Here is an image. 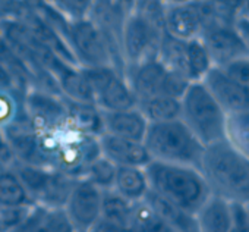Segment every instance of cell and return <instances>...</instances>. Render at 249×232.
I'll return each instance as SVG.
<instances>
[{
    "instance_id": "26",
    "label": "cell",
    "mask_w": 249,
    "mask_h": 232,
    "mask_svg": "<svg viewBox=\"0 0 249 232\" xmlns=\"http://www.w3.org/2000/svg\"><path fill=\"white\" fill-rule=\"evenodd\" d=\"M185 59L189 81H201L214 66L213 59L201 37L185 41Z\"/></svg>"
},
{
    "instance_id": "18",
    "label": "cell",
    "mask_w": 249,
    "mask_h": 232,
    "mask_svg": "<svg viewBox=\"0 0 249 232\" xmlns=\"http://www.w3.org/2000/svg\"><path fill=\"white\" fill-rule=\"evenodd\" d=\"M198 232H230L233 226L231 201L211 194L195 213Z\"/></svg>"
},
{
    "instance_id": "11",
    "label": "cell",
    "mask_w": 249,
    "mask_h": 232,
    "mask_svg": "<svg viewBox=\"0 0 249 232\" xmlns=\"http://www.w3.org/2000/svg\"><path fill=\"white\" fill-rule=\"evenodd\" d=\"M63 209L76 232H87L100 219L101 190L88 179L78 178Z\"/></svg>"
},
{
    "instance_id": "20",
    "label": "cell",
    "mask_w": 249,
    "mask_h": 232,
    "mask_svg": "<svg viewBox=\"0 0 249 232\" xmlns=\"http://www.w3.org/2000/svg\"><path fill=\"white\" fill-rule=\"evenodd\" d=\"M113 190L131 203L144 200L150 191L145 169L140 166H117Z\"/></svg>"
},
{
    "instance_id": "17",
    "label": "cell",
    "mask_w": 249,
    "mask_h": 232,
    "mask_svg": "<svg viewBox=\"0 0 249 232\" xmlns=\"http://www.w3.org/2000/svg\"><path fill=\"white\" fill-rule=\"evenodd\" d=\"M18 232H76L65 209L34 204Z\"/></svg>"
},
{
    "instance_id": "3",
    "label": "cell",
    "mask_w": 249,
    "mask_h": 232,
    "mask_svg": "<svg viewBox=\"0 0 249 232\" xmlns=\"http://www.w3.org/2000/svg\"><path fill=\"white\" fill-rule=\"evenodd\" d=\"M142 143L153 160L188 165L198 169L205 149L180 119L148 124Z\"/></svg>"
},
{
    "instance_id": "13",
    "label": "cell",
    "mask_w": 249,
    "mask_h": 232,
    "mask_svg": "<svg viewBox=\"0 0 249 232\" xmlns=\"http://www.w3.org/2000/svg\"><path fill=\"white\" fill-rule=\"evenodd\" d=\"M201 39L213 59L214 66H223L239 56L248 55L231 24L207 21L204 24Z\"/></svg>"
},
{
    "instance_id": "32",
    "label": "cell",
    "mask_w": 249,
    "mask_h": 232,
    "mask_svg": "<svg viewBox=\"0 0 249 232\" xmlns=\"http://www.w3.org/2000/svg\"><path fill=\"white\" fill-rule=\"evenodd\" d=\"M15 155L3 134V130L0 127V169L2 168H11L15 162Z\"/></svg>"
},
{
    "instance_id": "36",
    "label": "cell",
    "mask_w": 249,
    "mask_h": 232,
    "mask_svg": "<svg viewBox=\"0 0 249 232\" xmlns=\"http://www.w3.org/2000/svg\"><path fill=\"white\" fill-rule=\"evenodd\" d=\"M188 2H192V3H205L208 0H188Z\"/></svg>"
},
{
    "instance_id": "2",
    "label": "cell",
    "mask_w": 249,
    "mask_h": 232,
    "mask_svg": "<svg viewBox=\"0 0 249 232\" xmlns=\"http://www.w3.org/2000/svg\"><path fill=\"white\" fill-rule=\"evenodd\" d=\"M144 169L153 193L189 213L195 214L211 195V190L198 168L151 160Z\"/></svg>"
},
{
    "instance_id": "31",
    "label": "cell",
    "mask_w": 249,
    "mask_h": 232,
    "mask_svg": "<svg viewBox=\"0 0 249 232\" xmlns=\"http://www.w3.org/2000/svg\"><path fill=\"white\" fill-rule=\"evenodd\" d=\"M231 25H233L234 31L237 33L246 53L249 55V18L243 12H240L239 15H236Z\"/></svg>"
},
{
    "instance_id": "8",
    "label": "cell",
    "mask_w": 249,
    "mask_h": 232,
    "mask_svg": "<svg viewBox=\"0 0 249 232\" xmlns=\"http://www.w3.org/2000/svg\"><path fill=\"white\" fill-rule=\"evenodd\" d=\"M163 31L153 25L138 11L126 17L122 31L123 55L129 65H137L145 59L157 56Z\"/></svg>"
},
{
    "instance_id": "35",
    "label": "cell",
    "mask_w": 249,
    "mask_h": 232,
    "mask_svg": "<svg viewBox=\"0 0 249 232\" xmlns=\"http://www.w3.org/2000/svg\"><path fill=\"white\" fill-rule=\"evenodd\" d=\"M242 12L249 18V0H245V5H243V9H242Z\"/></svg>"
},
{
    "instance_id": "19",
    "label": "cell",
    "mask_w": 249,
    "mask_h": 232,
    "mask_svg": "<svg viewBox=\"0 0 249 232\" xmlns=\"http://www.w3.org/2000/svg\"><path fill=\"white\" fill-rule=\"evenodd\" d=\"M62 100L66 109L68 124L72 128L92 137H100L104 133L103 112L94 103L75 101L63 96Z\"/></svg>"
},
{
    "instance_id": "9",
    "label": "cell",
    "mask_w": 249,
    "mask_h": 232,
    "mask_svg": "<svg viewBox=\"0 0 249 232\" xmlns=\"http://www.w3.org/2000/svg\"><path fill=\"white\" fill-rule=\"evenodd\" d=\"M69 46L73 50L79 66L110 65V53L104 34L89 19H73L69 25Z\"/></svg>"
},
{
    "instance_id": "16",
    "label": "cell",
    "mask_w": 249,
    "mask_h": 232,
    "mask_svg": "<svg viewBox=\"0 0 249 232\" xmlns=\"http://www.w3.org/2000/svg\"><path fill=\"white\" fill-rule=\"evenodd\" d=\"M104 133L129 138L135 141H144L148 121L140 112L138 107L124 109V110H101Z\"/></svg>"
},
{
    "instance_id": "38",
    "label": "cell",
    "mask_w": 249,
    "mask_h": 232,
    "mask_svg": "<svg viewBox=\"0 0 249 232\" xmlns=\"http://www.w3.org/2000/svg\"><path fill=\"white\" fill-rule=\"evenodd\" d=\"M12 232H18V231H17V229H15V231H12Z\"/></svg>"
},
{
    "instance_id": "21",
    "label": "cell",
    "mask_w": 249,
    "mask_h": 232,
    "mask_svg": "<svg viewBox=\"0 0 249 232\" xmlns=\"http://www.w3.org/2000/svg\"><path fill=\"white\" fill-rule=\"evenodd\" d=\"M144 201H147L176 232H198L196 216L194 213L167 201L151 190L147 193Z\"/></svg>"
},
{
    "instance_id": "12",
    "label": "cell",
    "mask_w": 249,
    "mask_h": 232,
    "mask_svg": "<svg viewBox=\"0 0 249 232\" xmlns=\"http://www.w3.org/2000/svg\"><path fill=\"white\" fill-rule=\"evenodd\" d=\"M201 81L227 115L249 110V87L229 77L220 66H213Z\"/></svg>"
},
{
    "instance_id": "10",
    "label": "cell",
    "mask_w": 249,
    "mask_h": 232,
    "mask_svg": "<svg viewBox=\"0 0 249 232\" xmlns=\"http://www.w3.org/2000/svg\"><path fill=\"white\" fill-rule=\"evenodd\" d=\"M22 107L36 131L57 130L68 122L62 96L40 88H28L22 98Z\"/></svg>"
},
{
    "instance_id": "29",
    "label": "cell",
    "mask_w": 249,
    "mask_h": 232,
    "mask_svg": "<svg viewBox=\"0 0 249 232\" xmlns=\"http://www.w3.org/2000/svg\"><path fill=\"white\" fill-rule=\"evenodd\" d=\"M220 68L237 82L249 87V55L239 56Z\"/></svg>"
},
{
    "instance_id": "4",
    "label": "cell",
    "mask_w": 249,
    "mask_h": 232,
    "mask_svg": "<svg viewBox=\"0 0 249 232\" xmlns=\"http://www.w3.org/2000/svg\"><path fill=\"white\" fill-rule=\"evenodd\" d=\"M180 121L204 146L224 140L227 113L202 81H191L182 94Z\"/></svg>"
},
{
    "instance_id": "14",
    "label": "cell",
    "mask_w": 249,
    "mask_h": 232,
    "mask_svg": "<svg viewBox=\"0 0 249 232\" xmlns=\"http://www.w3.org/2000/svg\"><path fill=\"white\" fill-rule=\"evenodd\" d=\"M202 28L204 15L199 3L179 0L164 8L163 31L170 37L188 41L201 37Z\"/></svg>"
},
{
    "instance_id": "33",
    "label": "cell",
    "mask_w": 249,
    "mask_h": 232,
    "mask_svg": "<svg viewBox=\"0 0 249 232\" xmlns=\"http://www.w3.org/2000/svg\"><path fill=\"white\" fill-rule=\"evenodd\" d=\"M87 232H129V231L126 228H122L119 225H114L100 217Z\"/></svg>"
},
{
    "instance_id": "6",
    "label": "cell",
    "mask_w": 249,
    "mask_h": 232,
    "mask_svg": "<svg viewBox=\"0 0 249 232\" xmlns=\"http://www.w3.org/2000/svg\"><path fill=\"white\" fill-rule=\"evenodd\" d=\"M126 81L138 101L159 94L180 98L191 82L183 75L170 71L157 56L132 65Z\"/></svg>"
},
{
    "instance_id": "22",
    "label": "cell",
    "mask_w": 249,
    "mask_h": 232,
    "mask_svg": "<svg viewBox=\"0 0 249 232\" xmlns=\"http://www.w3.org/2000/svg\"><path fill=\"white\" fill-rule=\"evenodd\" d=\"M137 107L150 124L180 119V98L178 97L163 94L151 96L140 100Z\"/></svg>"
},
{
    "instance_id": "5",
    "label": "cell",
    "mask_w": 249,
    "mask_h": 232,
    "mask_svg": "<svg viewBox=\"0 0 249 232\" xmlns=\"http://www.w3.org/2000/svg\"><path fill=\"white\" fill-rule=\"evenodd\" d=\"M11 168L19 176L34 203L46 207L63 209L78 179L53 168L34 166L19 160H15Z\"/></svg>"
},
{
    "instance_id": "27",
    "label": "cell",
    "mask_w": 249,
    "mask_h": 232,
    "mask_svg": "<svg viewBox=\"0 0 249 232\" xmlns=\"http://www.w3.org/2000/svg\"><path fill=\"white\" fill-rule=\"evenodd\" d=\"M224 140L249 159V110L227 115Z\"/></svg>"
},
{
    "instance_id": "37",
    "label": "cell",
    "mask_w": 249,
    "mask_h": 232,
    "mask_svg": "<svg viewBox=\"0 0 249 232\" xmlns=\"http://www.w3.org/2000/svg\"><path fill=\"white\" fill-rule=\"evenodd\" d=\"M2 209H3V206H2V204H0V213H2Z\"/></svg>"
},
{
    "instance_id": "1",
    "label": "cell",
    "mask_w": 249,
    "mask_h": 232,
    "mask_svg": "<svg viewBox=\"0 0 249 232\" xmlns=\"http://www.w3.org/2000/svg\"><path fill=\"white\" fill-rule=\"evenodd\" d=\"M199 171L211 194L229 201H249V159L226 140L205 146Z\"/></svg>"
},
{
    "instance_id": "25",
    "label": "cell",
    "mask_w": 249,
    "mask_h": 232,
    "mask_svg": "<svg viewBox=\"0 0 249 232\" xmlns=\"http://www.w3.org/2000/svg\"><path fill=\"white\" fill-rule=\"evenodd\" d=\"M132 206L134 203L122 197L113 188L101 190V210H100L101 219L128 229Z\"/></svg>"
},
{
    "instance_id": "28",
    "label": "cell",
    "mask_w": 249,
    "mask_h": 232,
    "mask_svg": "<svg viewBox=\"0 0 249 232\" xmlns=\"http://www.w3.org/2000/svg\"><path fill=\"white\" fill-rule=\"evenodd\" d=\"M116 171L117 166L113 162H110L104 156H98L87 166L82 178L88 179L100 190H111L114 187Z\"/></svg>"
},
{
    "instance_id": "15",
    "label": "cell",
    "mask_w": 249,
    "mask_h": 232,
    "mask_svg": "<svg viewBox=\"0 0 249 232\" xmlns=\"http://www.w3.org/2000/svg\"><path fill=\"white\" fill-rule=\"evenodd\" d=\"M100 153L116 166L145 168L153 159L144 143L103 133L98 137Z\"/></svg>"
},
{
    "instance_id": "7",
    "label": "cell",
    "mask_w": 249,
    "mask_h": 232,
    "mask_svg": "<svg viewBox=\"0 0 249 232\" xmlns=\"http://www.w3.org/2000/svg\"><path fill=\"white\" fill-rule=\"evenodd\" d=\"M88 82L94 103L101 110H124L137 107L138 100L126 78L113 66H79Z\"/></svg>"
},
{
    "instance_id": "30",
    "label": "cell",
    "mask_w": 249,
    "mask_h": 232,
    "mask_svg": "<svg viewBox=\"0 0 249 232\" xmlns=\"http://www.w3.org/2000/svg\"><path fill=\"white\" fill-rule=\"evenodd\" d=\"M22 98L24 97H17L9 93L0 91V127H5L15 118Z\"/></svg>"
},
{
    "instance_id": "24",
    "label": "cell",
    "mask_w": 249,
    "mask_h": 232,
    "mask_svg": "<svg viewBox=\"0 0 249 232\" xmlns=\"http://www.w3.org/2000/svg\"><path fill=\"white\" fill-rule=\"evenodd\" d=\"M128 231L129 232H176L144 200L134 203Z\"/></svg>"
},
{
    "instance_id": "34",
    "label": "cell",
    "mask_w": 249,
    "mask_h": 232,
    "mask_svg": "<svg viewBox=\"0 0 249 232\" xmlns=\"http://www.w3.org/2000/svg\"><path fill=\"white\" fill-rule=\"evenodd\" d=\"M245 212H246V225L249 231V201H245Z\"/></svg>"
},
{
    "instance_id": "23",
    "label": "cell",
    "mask_w": 249,
    "mask_h": 232,
    "mask_svg": "<svg viewBox=\"0 0 249 232\" xmlns=\"http://www.w3.org/2000/svg\"><path fill=\"white\" fill-rule=\"evenodd\" d=\"M0 204L8 207H33L36 204L12 168L0 169Z\"/></svg>"
}]
</instances>
